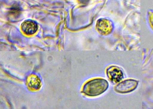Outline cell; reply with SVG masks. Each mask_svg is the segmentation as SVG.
<instances>
[{"mask_svg":"<svg viewBox=\"0 0 153 109\" xmlns=\"http://www.w3.org/2000/svg\"><path fill=\"white\" fill-rule=\"evenodd\" d=\"M37 24L34 21L28 19L24 21L21 24V29L26 35H32L34 34L37 29Z\"/></svg>","mask_w":153,"mask_h":109,"instance_id":"4","label":"cell"},{"mask_svg":"<svg viewBox=\"0 0 153 109\" xmlns=\"http://www.w3.org/2000/svg\"><path fill=\"white\" fill-rule=\"evenodd\" d=\"M138 82L133 79H127L118 84L114 87L115 91L119 93H126L134 90L137 87Z\"/></svg>","mask_w":153,"mask_h":109,"instance_id":"2","label":"cell"},{"mask_svg":"<svg viewBox=\"0 0 153 109\" xmlns=\"http://www.w3.org/2000/svg\"><path fill=\"white\" fill-rule=\"evenodd\" d=\"M107 81L102 78H96L87 82L83 85L82 92L91 97L100 95L104 92L108 87Z\"/></svg>","mask_w":153,"mask_h":109,"instance_id":"1","label":"cell"},{"mask_svg":"<svg viewBox=\"0 0 153 109\" xmlns=\"http://www.w3.org/2000/svg\"><path fill=\"white\" fill-rule=\"evenodd\" d=\"M106 74L110 80L114 83L120 82L123 78V73L118 67L111 66L106 70Z\"/></svg>","mask_w":153,"mask_h":109,"instance_id":"3","label":"cell"},{"mask_svg":"<svg viewBox=\"0 0 153 109\" xmlns=\"http://www.w3.org/2000/svg\"><path fill=\"white\" fill-rule=\"evenodd\" d=\"M97 27L99 30L102 33H109L112 28L111 22L105 20H101L98 22Z\"/></svg>","mask_w":153,"mask_h":109,"instance_id":"5","label":"cell"}]
</instances>
